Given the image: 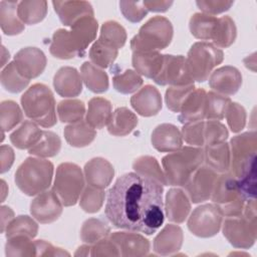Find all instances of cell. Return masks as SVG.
Instances as JSON below:
<instances>
[{"label": "cell", "mask_w": 257, "mask_h": 257, "mask_svg": "<svg viewBox=\"0 0 257 257\" xmlns=\"http://www.w3.org/2000/svg\"><path fill=\"white\" fill-rule=\"evenodd\" d=\"M163 192L155 180L124 174L107 192L105 216L115 228L152 235L165 220Z\"/></svg>", "instance_id": "obj_1"}, {"label": "cell", "mask_w": 257, "mask_h": 257, "mask_svg": "<svg viewBox=\"0 0 257 257\" xmlns=\"http://www.w3.org/2000/svg\"><path fill=\"white\" fill-rule=\"evenodd\" d=\"M229 173L238 181L246 198H255V160L257 152L256 132H247L232 138Z\"/></svg>", "instance_id": "obj_2"}, {"label": "cell", "mask_w": 257, "mask_h": 257, "mask_svg": "<svg viewBox=\"0 0 257 257\" xmlns=\"http://www.w3.org/2000/svg\"><path fill=\"white\" fill-rule=\"evenodd\" d=\"M98 23L93 16H86L75 22L70 30L57 29L51 38L49 51L59 59L82 57L88 45L95 39Z\"/></svg>", "instance_id": "obj_3"}, {"label": "cell", "mask_w": 257, "mask_h": 257, "mask_svg": "<svg viewBox=\"0 0 257 257\" xmlns=\"http://www.w3.org/2000/svg\"><path fill=\"white\" fill-rule=\"evenodd\" d=\"M204 163V150L195 147H182L162 159L168 185L184 187L193 173Z\"/></svg>", "instance_id": "obj_4"}, {"label": "cell", "mask_w": 257, "mask_h": 257, "mask_svg": "<svg viewBox=\"0 0 257 257\" xmlns=\"http://www.w3.org/2000/svg\"><path fill=\"white\" fill-rule=\"evenodd\" d=\"M25 115L43 127L53 126L56 119L55 99L51 89L43 83L31 85L20 98Z\"/></svg>", "instance_id": "obj_5"}, {"label": "cell", "mask_w": 257, "mask_h": 257, "mask_svg": "<svg viewBox=\"0 0 257 257\" xmlns=\"http://www.w3.org/2000/svg\"><path fill=\"white\" fill-rule=\"evenodd\" d=\"M223 223V235L229 243L240 249L252 247L257 237L256 201H246L243 213L239 216L227 217Z\"/></svg>", "instance_id": "obj_6"}, {"label": "cell", "mask_w": 257, "mask_h": 257, "mask_svg": "<svg viewBox=\"0 0 257 257\" xmlns=\"http://www.w3.org/2000/svg\"><path fill=\"white\" fill-rule=\"evenodd\" d=\"M54 167L50 161L41 158H27L15 173V183L27 196L46 191L51 185Z\"/></svg>", "instance_id": "obj_7"}, {"label": "cell", "mask_w": 257, "mask_h": 257, "mask_svg": "<svg viewBox=\"0 0 257 257\" xmlns=\"http://www.w3.org/2000/svg\"><path fill=\"white\" fill-rule=\"evenodd\" d=\"M173 25L169 19L163 16H155L149 19L131 40V48L134 51L159 52L170 45L173 39Z\"/></svg>", "instance_id": "obj_8"}, {"label": "cell", "mask_w": 257, "mask_h": 257, "mask_svg": "<svg viewBox=\"0 0 257 257\" xmlns=\"http://www.w3.org/2000/svg\"><path fill=\"white\" fill-rule=\"evenodd\" d=\"M223 59V51L213 43L206 41L194 43L186 58L190 76L194 81L204 82L209 78L213 68L222 63Z\"/></svg>", "instance_id": "obj_9"}, {"label": "cell", "mask_w": 257, "mask_h": 257, "mask_svg": "<svg viewBox=\"0 0 257 257\" xmlns=\"http://www.w3.org/2000/svg\"><path fill=\"white\" fill-rule=\"evenodd\" d=\"M211 200L220 207L226 217L241 215L247 201L237 179L228 172L218 176Z\"/></svg>", "instance_id": "obj_10"}, {"label": "cell", "mask_w": 257, "mask_h": 257, "mask_svg": "<svg viewBox=\"0 0 257 257\" xmlns=\"http://www.w3.org/2000/svg\"><path fill=\"white\" fill-rule=\"evenodd\" d=\"M83 189L84 175L79 166L73 163H62L57 167L52 191L63 206L75 205Z\"/></svg>", "instance_id": "obj_11"}, {"label": "cell", "mask_w": 257, "mask_h": 257, "mask_svg": "<svg viewBox=\"0 0 257 257\" xmlns=\"http://www.w3.org/2000/svg\"><path fill=\"white\" fill-rule=\"evenodd\" d=\"M223 217V212L218 205H201L190 215L188 220V229L197 237H213L220 231Z\"/></svg>", "instance_id": "obj_12"}, {"label": "cell", "mask_w": 257, "mask_h": 257, "mask_svg": "<svg viewBox=\"0 0 257 257\" xmlns=\"http://www.w3.org/2000/svg\"><path fill=\"white\" fill-rule=\"evenodd\" d=\"M159 85L184 86L194 84L187 67L186 57L183 55L164 54V62L160 73L154 78Z\"/></svg>", "instance_id": "obj_13"}, {"label": "cell", "mask_w": 257, "mask_h": 257, "mask_svg": "<svg viewBox=\"0 0 257 257\" xmlns=\"http://www.w3.org/2000/svg\"><path fill=\"white\" fill-rule=\"evenodd\" d=\"M218 176L208 166H200L184 186L190 201L198 204L211 199Z\"/></svg>", "instance_id": "obj_14"}, {"label": "cell", "mask_w": 257, "mask_h": 257, "mask_svg": "<svg viewBox=\"0 0 257 257\" xmlns=\"http://www.w3.org/2000/svg\"><path fill=\"white\" fill-rule=\"evenodd\" d=\"M62 203L56 194L51 191H44L30 204V213L32 217L41 224H49L56 221L62 213Z\"/></svg>", "instance_id": "obj_15"}, {"label": "cell", "mask_w": 257, "mask_h": 257, "mask_svg": "<svg viewBox=\"0 0 257 257\" xmlns=\"http://www.w3.org/2000/svg\"><path fill=\"white\" fill-rule=\"evenodd\" d=\"M14 63L19 73L30 80L44 71L46 56L37 47H24L15 54Z\"/></svg>", "instance_id": "obj_16"}, {"label": "cell", "mask_w": 257, "mask_h": 257, "mask_svg": "<svg viewBox=\"0 0 257 257\" xmlns=\"http://www.w3.org/2000/svg\"><path fill=\"white\" fill-rule=\"evenodd\" d=\"M242 84L241 72L234 66L225 65L214 70L209 76V85L222 95L235 94Z\"/></svg>", "instance_id": "obj_17"}, {"label": "cell", "mask_w": 257, "mask_h": 257, "mask_svg": "<svg viewBox=\"0 0 257 257\" xmlns=\"http://www.w3.org/2000/svg\"><path fill=\"white\" fill-rule=\"evenodd\" d=\"M109 238L116 244L120 256H146L150 251V242L143 235L133 232H113Z\"/></svg>", "instance_id": "obj_18"}, {"label": "cell", "mask_w": 257, "mask_h": 257, "mask_svg": "<svg viewBox=\"0 0 257 257\" xmlns=\"http://www.w3.org/2000/svg\"><path fill=\"white\" fill-rule=\"evenodd\" d=\"M131 104L142 116H153L162 109V95L157 87L147 84L131 97Z\"/></svg>", "instance_id": "obj_19"}, {"label": "cell", "mask_w": 257, "mask_h": 257, "mask_svg": "<svg viewBox=\"0 0 257 257\" xmlns=\"http://www.w3.org/2000/svg\"><path fill=\"white\" fill-rule=\"evenodd\" d=\"M83 173L87 185L98 189H105L113 179L114 169L107 160L93 158L85 164Z\"/></svg>", "instance_id": "obj_20"}, {"label": "cell", "mask_w": 257, "mask_h": 257, "mask_svg": "<svg viewBox=\"0 0 257 257\" xmlns=\"http://www.w3.org/2000/svg\"><path fill=\"white\" fill-rule=\"evenodd\" d=\"M152 145L161 153H172L182 148L183 139L180 130L172 123H162L152 133Z\"/></svg>", "instance_id": "obj_21"}, {"label": "cell", "mask_w": 257, "mask_h": 257, "mask_svg": "<svg viewBox=\"0 0 257 257\" xmlns=\"http://www.w3.org/2000/svg\"><path fill=\"white\" fill-rule=\"evenodd\" d=\"M165 201L164 209L168 220L177 224L183 223L191 211L188 195L180 188H173L167 192Z\"/></svg>", "instance_id": "obj_22"}, {"label": "cell", "mask_w": 257, "mask_h": 257, "mask_svg": "<svg viewBox=\"0 0 257 257\" xmlns=\"http://www.w3.org/2000/svg\"><path fill=\"white\" fill-rule=\"evenodd\" d=\"M52 5L61 23L69 27L83 17L94 15L91 4L86 1H52Z\"/></svg>", "instance_id": "obj_23"}, {"label": "cell", "mask_w": 257, "mask_h": 257, "mask_svg": "<svg viewBox=\"0 0 257 257\" xmlns=\"http://www.w3.org/2000/svg\"><path fill=\"white\" fill-rule=\"evenodd\" d=\"M53 86L60 96L74 97L82 91V79L74 67L63 66L55 73Z\"/></svg>", "instance_id": "obj_24"}, {"label": "cell", "mask_w": 257, "mask_h": 257, "mask_svg": "<svg viewBox=\"0 0 257 257\" xmlns=\"http://www.w3.org/2000/svg\"><path fill=\"white\" fill-rule=\"evenodd\" d=\"M183 230L178 225L168 224L154 239V250L157 254L167 256L178 252L183 244Z\"/></svg>", "instance_id": "obj_25"}, {"label": "cell", "mask_w": 257, "mask_h": 257, "mask_svg": "<svg viewBox=\"0 0 257 257\" xmlns=\"http://www.w3.org/2000/svg\"><path fill=\"white\" fill-rule=\"evenodd\" d=\"M207 92L203 88H195V90L184 101L179 115V121L188 123L203 120L205 118Z\"/></svg>", "instance_id": "obj_26"}, {"label": "cell", "mask_w": 257, "mask_h": 257, "mask_svg": "<svg viewBox=\"0 0 257 257\" xmlns=\"http://www.w3.org/2000/svg\"><path fill=\"white\" fill-rule=\"evenodd\" d=\"M204 163L216 173L229 172L231 164L230 146L226 142L205 146Z\"/></svg>", "instance_id": "obj_27"}, {"label": "cell", "mask_w": 257, "mask_h": 257, "mask_svg": "<svg viewBox=\"0 0 257 257\" xmlns=\"http://www.w3.org/2000/svg\"><path fill=\"white\" fill-rule=\"evenodd\" d=\"M164 62V54L157 51H134L132 63L135 70L148 78L154 79L161 71Z\"/></svg>", "instance_id": "obj_28"}, {"label": "cell", "mask_w": 257, "mask_h": 257, "mask_svg": "<svg viewBox=\"0 0 257 257\" xmlns=\"http://www.w3.org/2000/svg\"><path fill=\"white\" fill-rule=\"evenodd\" d=\"M112 114V107L109 100L103 97H92L88 101L85 121L93 128L100 130L107 125Z\"/></svg>", "instance_id": "obj_29"}, {"label": "cell", "mask_w": 257, "mask_h": 257, "mask_svg": "<svg viewBox=\"0 0 257 257\" xmlns=\"http://www.w3.org/2000/svg\"><path fill=\"white\" fill-rule=\"evenodd\" d=\"M17 1H0V26L4 34H20L25 26L17 13Z\"/></svg>", "instance_id": "obj_30"}, {"label": "cell", "mask_w": 257, "mask_h": 257, "mask_svg": "<svg viewBox=\"0 0 257 257\" xmlns=\"http://www.w3.org/2000/svg\"><path fill=\"white\" fill-rule=\"evenodd\" d=\"M138 124L137 115L126 107H117L111 114L107 123L110 135L123 137L131 134Z\"/></svg>", "instance_id": "obj_31"}, {"label": "cell", "mask_w": 257, "mask_h": 257, "mask_svg": "<svg viewBox=\"0 0 257 257\" xmlns=\"http://www.w3.org/2000/svg\"><path fill=\"white\" fill-rule=\"evenodd\" d=\"M66 142L74 148H83L91 144L96 137V132L85 120L70 123L63 131Z\"/></svg>", "instance_id": "obj_32"}, {"label": "cell", "mask_w": 257, "mask_h": 257, "mask_svg": "<svg viewBox=\"0 0 257 257\" xmlns=\"http://www.w3.org/2000/svg\"><path fill=\"white\" fill-rule=\"evenodd\" d=\"M42 131L33 120H24L21 125L10 135V142L17 149L26 150L31 149L37 144Z\"/></svg>", "instance_id": "obj_33"}, {"label": "cell", "mask_w": 257, "mask_h": 257, "mask_svg": "<svg viewBox=\"0 0 257 257\" xmlns=\"http://www.w3.org/2000/svg\"><path fill=\"white\" fill-rule=\"evenodd\" d=\"M81 79L85 86L94 93H102L108 89V76L106 72L91 62L85 61L80 67Z\"/></svg>", "instance_id": "obj_34"}, {"label": "cell", "mask_w": 257, "mask_h": 257, "mask_svg": "<svg viewBox=\"0 0 257 257\" xmlns=\"http://www.w3.org/2000/svg\"><path fill=\"white\" fill-rule=\"evenodd\" d=\"M17 13L24 24L33 25L41 22L47 13V2L40 0H24L18 2Z\"/></svg>", "instance_id": "obj_35"}, {"label": "cell", "mask_w": 257, "mask_h": 257, "mask_svg": "<svg viewBox=\"0 0 257 257\" xmlns=\"http://www.w3.org/2000/svg\"><path fill=\"white\" fill-rule=\"evenodd\" d=\"M217 21L218 18L213 15L195 13L190 18L189 28L194 37L201 40H212Z\"/></svg>", "instance_id": "obj_36"}, {"label": "cell", "mask_w": 257, "mask_h": 257, "mask_svg": "<svg viewBox=\"0 0 257 257\" xmlns=\"http://www.w3.org/2000/svg\"><path fill=\"white\" fill-rule=\"evenodd\" d=\"M236 36L237 29L233 19L230 16L218 18L216 29L212 37L213 44L218 48H227L234 43Z\"/></svg>", "instance_id": "obj_37"}, {"label": "cell", "mask_w": 257, "mask_h": 257, "mask_svg": "<svg viewBox=\"0 0 257 257\" xmlns=\"http://www.w3.org/2000/svg\"><path fill=\"white\" fill-rule=\"evenodd\" d=\"M133 169L137 174L141 176L155 180L163 186H168L165 174L162 171L159 165V162L154 157H151V156L139 157L133 163Z\"/></svg>", "instance_id": "obj_38"}, {"label": "cell", "mask_w": 257, "mask_h": 257, "mask_svg": "<svg viewBox=\"0 0 257 257\" xmlns=\"http://www.w3.org/2000/svg\"><path fill=\"white\" fill-rule=\"evenodd\" d=\"M61 148L60 138L53 132L42 131V135L35 146L28 153L38 158H50L56 156Z\"/></svg>", "instance_id": "obj_39"}, {"label": "cell", "mask_w": 257, "mask_h": 257, "mask_svg": "<svg viewBox=\"0 0 257 257\" xmlns=\"http://www.w3.org/2000/svg\"><path fill=\"white\" fill-rule=\"evenodd\" d=\"M110 234V227L101 219L90 218L84 221L80 229V238L86 244H93Z\"/></svg>", "instance_id": "obj_40"}, {"label": "cell", "mask_w": 257, "mask_h": 257, "mask_svg": "<svg viewBox=\"0 0 257 257\" xmlns=\"http://www.w3.org/2000/svg\"><path fill=\"white\" fill-rule=\"evenodd\" d=\"M118 50L97 39L89 49V58L92 64L99 68L109 67L115 60Z\"/></svg>", "instance_id": "obj_41"}, {"label": "cell", "mask_w": 257, "mask_h": 257, "mask_svg": "<svg viewBox=\"0 0 257 257\" xmlns=\"http://www.w3.org/2000/svg\"><path fill=\"white\" fill-rule=\"evenodd\" d=\"M98 39L118 50L125 44L126 32L118 22L109 20L101 25Z\"/></svg>", "instance_id": "obj_42"}, {"label": "cell", "mask_w": 257, "mask_h": 257, "mask_svg": "<svg viewBox=\"0 0 257 257\" xmlns=\"http://www.w3.org/2000/svg\"><path fill=\"white\" fill-rule=\"evenodd\" d=\"M5 254L8 257L13 256H36V246L32 238L26 235H15L7 238L5 245Z\"/></svg>", "instance_id": "obj_43"}, {"label": "cell", "mask_w": 257, "mask_h": 257, "mask_svg": "<svg viewBox=\"0 0 257 257\" xmlns=\"http://www.w3.org/2000/svg\"><path fill=\"white\" fill-rule=\"evenodd\" d=\"M85 105L80 99H64L57 104V114L61 122L74 123L82 120Z\"/></svg>", "instance_id": "obj_44"}, {"label": "cell", "mask_w": 257, "mask_h": 257, "mask_svg": "<svg viewBox=\"0 0 257 257\" xmlns=\"http://www.w3.org/2000/svg\"><path fill=\"white\" fill-rule=\"evenodd\" d=\"M0 81L2 86L7 91L18 93L27 87L30 80L19 73L14 61H12L2 69L0 74Z\"/></svg>", "instance_id": "obj_45"}, {"label": "cell", "mask_w": 257, "mask_h": 257, "mask_svg": "<svg viewBox=\"0 0 257 257\" xmlns=\"http://www.w3.org/2000/svg\"><path fill=\"white\" fill-rule=\"evenodd\" d=\"M231 103V99L215 91H210L206 96L205 118L208 120H221L225 117L226 110Z\"/></svg>", "instance_id": "obj_46"}, {"label": "cell", "mask_w": 257, "mask_h": 257, "mask_svg": "<svg viewBox=\"0 0 257 257\" xmlns=\"http://www.w3.org/2000/svg\"><path fill=\"white\" fill-rule=\"evenodd\" d=\"M143 82L142 76L132 69H126L121 73L115 72L112 77L114 89L123 94H130L139 90Z\"/></svg>", "instance_id": "obj_47"}, {"label": "cell", "mask_w": 257, "mask_h": 257, "mask_svg": "<svg viewBox=\"0 0 257 257\" xmlns=\"http://www.w3.org/2000/svg\"><path fill=\"white\" fill-rule=\"evenodd\" d=\"M38 232L37 223L27 215H20L13 218L5 229L6 238L15 235H26L34 238Z\"/></svg>", "instance_id": "obj_48"}, {"label": "cell", "mask_w": 257, "mask_h": 257, "mask_svg": "<svg viewBox=\"0 0 257 257\" xmlns=\"http://www.w3.org/2000/svg\"><path fill=\"white\" fill-rule=\"evenodd\" d=\"M23 118L19 105L13 100H4L0 104L1 131L8 132L14 128Z\"/></svg>", "instance_id": "obj_49"}, {"label": "cell", "mask_w": 257, "mask_h": 257, "mask_svg": "<svg viewBox=\"0 0 257 257\" xmlns=\"http://www.w3.org/2000/svg\"><path fill=\"white\" fill-rule=\"evenodd\" d=\"M104 198L105 192L103 189L94 188L88 185L83 189L80 195L79 206L86 213H96L103 205Z\"/></svg>", "instance_id": "obj_50"}, {"label": "cell", "mask_w": 257, "mask_h": 257, "mask_svg": "<svg viewBox=\"0 0 257 257\" xmlns=\"http://www.w3.org/2000/svg\"><path fill=\"white\" fill-rule=\"evenodd\" d=\"M195 90V85L184 86H171L166 90L165 101L167 107L173 112H180L181 107L186 98Z\"/></svg>", "instance_id": "obj_51"}, {"label": "cell", "mask_w": 257, "mask_h": 257, "mask_svg": "<svg viewBox=\"0 0 257 257\" xmlns=\"http://www.w3.org/2000/svg\"><path fill=\"white\" fill-rule=\"evenodd\" d=\"M229 133L225 124L219 120H208L204 125L205 146L226 142Z\"/></svg>", "instance_id": "obj_52"}, {"label": "cell", "mask_w": 257, "mask_h": 257, "mask_svg": "<svg viewBox=\"0 0 257 257\" xmlns=\"http://www.w3.org/2000/svg\"><path fill=\"white\" fill-rule=\"evenodd\" d=\"M204 125L205 122L202 120L185 123L182 127L181 135L185 142L192 146L202 147L205 145L204 139Z\"/></svg>", "instance_id": "obj_53"}, {"label": "cell", "mask_w": 257, "mask_h": 257, "mask_svg": "<svg viewBox=\"0 0 257 257\" xmlns=\"http://www.w3.org/2000/svg\"><path fill=\"white\" fill-rule=\"evenodd\" d=\"M228 125L233 133L241 132L246 124V110L238 102L229 104L225 113Z\"/></svg>", "instance_id": "obj_54"}, {"label": "cell", "mask_w": 257, "mask_h": 257, "mask_svg": "<svg viewBox=\"0 0 257 257\" xmlns=\"http://www.w3.org/2000/svg\"><path fill=\"white\" fill-rule=\"evenodd\" d=\"M119 8L124 18L134 23L143 20L149 12L143 1H120Z\"/></svg>", "instance_id": "obj_55"}, {"label": "cell", "mask_w": 257, "mask_h": 257, "mask_svg": "<svg viewBox=\"0 0 257 257\" xmlns=\"http://www.w3.org/2000/svg\"><path fill=\"white\" fill-rule=\"evenodd\" d=\"M233 3V1L227 0H201L196 2L197 6L203 11V13L213 16L229 10Z\"/></svg>", "instance_id": "obj_56"}, {"label": "cell", "mask_w": 257, "mask_h": 257, "mask_svg": "<svg viewBox=\"0 0 257 257\" xmlns=\"http://www.w3.org/2000/svg\"><path fill=\"white\" fill-rule=\"evenodd\" d=\"M90 256H120V254L116 244L105 237L91 244Z\"/></svg>", "instance_id": "obj_57"}, {"label": "cell", "mask_w": 257, "mask_h": 257, "mask_svg": "<svg viewBox=\"0 0 257 257\" xmlns=\"http://www.w3.org/2000/svg\"><path fill=\"white\" fill-rule=\"evenodd\" d=\"M36 256H69L65 250L53 246L51 243L44 240H36Z\"/></svg>", "instance_id": "obj_58"}, {"label": "cell", "mask_w": 257, "mask_h": 257, "mask_svg": "<svg viewBox=\"0 0 257 257\" xmlns=\"http://www.w3.org/2000/svg\"><path fill=\"white\" fill-rule=\"evenodd\" d=\"M14 151L7 145H2L0 149V161H1V174L10 170L14 162Z\"/></svg>", "instance_id": "obj_59"}, {"label": "cell", "mask_w": 257, "mask_h": 257, "mask_svg": "<svg viewBox=\"0 0 257 257\" xmlns=\"http://www.w3.org/2000/svg\"><path fill=\"white\" fill-rule=\"evenodd\" d=\"M143 3L148 9V11H153V12H165L173 5V1H160V0H149V1L147 0V1H143Z\"/></svg>", "instance_id": "obj_60"}, {"label": "cell", "mask_w": 257, "mask_h": 257, "mask_svg": "<svg viewBox=\"0 0 257 257\" xmlns=\"http://www.w3.org/2000/svg\"><path fill=\"white\" fill-rule=\"evenodd\" d=\"M13 218H14L13 211L7 206H2L1 207V233L5 232L7 225L10 223V221Z\"/></svg>", "instance_id": "obj_61"}, {"label": "cell", "mask_w": 257, "mask_h": 257, "mask_svg": "<svg viewBox=\"0 0 257 257\" xmlns=\"http://www.w3.org/2000/svg\"><path fill=\"white\" fill-rule=\"evenodd\" d=\"M90 252H91V244H86L78 247L76 252L74 253V256H90Z\"/></svg>", "instance_id": "obj_62"}, {"label": "cell", "mask_w": 257, "mask_h": 257, "mask_svg": "<svg viewBox=\"0 0 257 257\" xmlns=\"http://www.w3.org/2000/svg\"><path fill=\"white\" fill-rule=\"evenodd\" d=\"M10 58V54L9 52L6 50V48L4 46H2V61H1V67H3L6 63V61H8Z\"/></svg>", "instance_id": "obj_63"}]
</instances>
